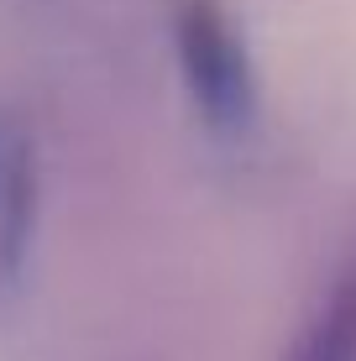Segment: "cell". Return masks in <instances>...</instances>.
<instances>
[{"label": "cell", "mask_w": 356, "mask_h": 361, "mask_svg": "<svg viewBox=\"0 0 356 361\" xmlns=\"http://www.w3.org/2000/svg\"><path fill=\"white\" fill-rule=\"evenodd\" d=\"M173 53L194 110L220 136H236L257 121V68L247 37L236 32L220 0H178L173 6Z\"/></svg>", "instance_id": "6da1fadb"}, {"label": "cell", "mask_w": 356, "mask_h": 361, "mask_svg": "<svg viewBox=\"0 0 356 361\" xmlns=\"http://www.w3.org/2000/svg\"><path fill=\"white\" fill-rule=\"evenodd\" d=\"M37 204H42V168L27 121L0 110V293L21 283L37 241Z\"/></svg>", "instance_id": "7a4b0ae2"}, {"label": "cell", "mask_w": 356, "mask_h": 361, "mask_svg": "<svg viewBox=\"0 0 356 361\" xmlns=\"http://www.w3.org/2000/svg\"><path fill=\"white\" fill-rule=\"evenodd\" d=\"M283 361H356V262L330 283Z\"/></svg>", "instance_id": "3957f363"}]
</instances>
